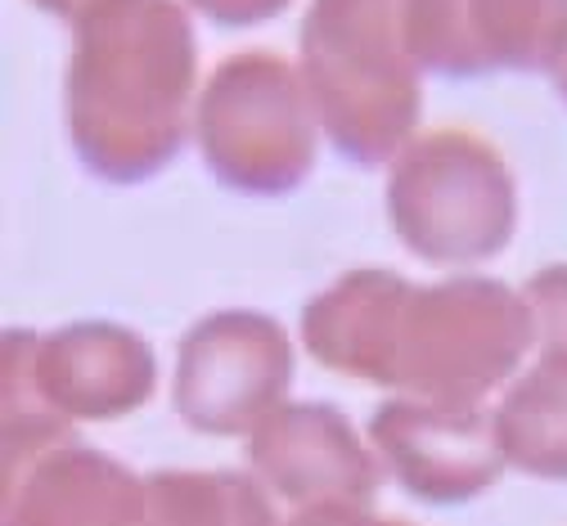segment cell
Instances as JSON below:
<instances>
[{
    "label": "cell",
    "instance_id": "obj_1",
    "mask_svg": "<svg viewBox=\"0 0 567 526\" xmlns=\"http://www.w3.org/2000/svg\"><path fill=\"white\" fill-rule=\"evenodd\" d=\"M68 140L91 176L140 185L194 135L198 45L185 0H95L73 23Z\"/></svg>",
    "mask_w": 567,
    "mask_h": 526
},
{
    "label": "cell",
    "instance_id": "obj_2",
    "mask_svg": "<svg viewBox=\"0 0 567 526\" xmlns=\"http://www.w3.org/2000/svg\"><path fill=\"white\" fill-rule=\"evenodd\" d=\"M298 68L324 140L351 167L392 163L414 140L423 72L405 50L401 0H311Z\"/></svg>",
    "mask_w": 567,
    "mask_h": 526
},
{
    "label": "cell",
    "instance_id": "obj_3",
    "mask_svg": "<svg viewBox=\"0 0 567 526\" xmlns=\"http://www.w3.org/2000/svg\"><path fill=\"white\" fill-rule=\"evenodd\" d=\"M320 135L302 68L270 50L230 54L198 91V154L212 176L244 198L293 194L316 167Z\"/></svg>",
    "mask_w": 567,
    "mask_h": 526
},
{
    "label": "cell",
    "instance_id": "obj_4",
    "mask_svg": "<svg viewBox=\"0 0 567 526\" xmlns=\"http://www.w3.org/2000/svg\"><path fill=\"white\" fill-rule=\"evenodd\" d=\"M388 220L405 252L429 266H477L518 230V185L477 135H414L388 163Z\"/></svg>",
    "mask_w": 567,
    "mask_h": 526
},
{
    "label": "cell",
    "instance_id": "obj_5",
    "mask_svg": "<svg viewBox=\"0 0 567 526\" xmlns=\"http://www.w3.org/2000/svg\"><path fill=\"white\" fill-rule=\"evenodd\" d=\"M527 355H536V329L518 288L486 275L414 283L396 347V392L482 405L518 379Z\"/></svg>",
    "mask_w": 567,
    "mask_h": 526
},
{
    "label": "cell",
    "instance_id": "obj_6",
    "mask_svg": "<svg viewBox=\"0 0 567 526\" xmlns=\"http://www.w3.org/2000/svg\"><path fill=\"white\" fill-rule=\"evenodd\" d=\"M293 383V342L261 311H217L176 351L172 405L203 436H248Z\"/></svg>",
    "mask_w": 567,
    "mask_h": 526
},
{
    "label": "cell",
    "instance_id": "obj_7",
    "mask_svg": "<svg viewBox=\"0 0 567 526\" xmlns=\"http://www.w3.org/2000/svg\"><path fill=\"white\" fill-rule=\"evenodd\" d=\"M370 445L383 473L423 504H468L509 468L491 410L468 401L401 392L370 414Z\"/></svg>",
    "mask_w": 567,
    "mask_h": 526
},
{
    "label": "cell",
    "instance_id": "obj_8",
    "mask_svg": "<svg viewBox=\"0 0 567 526\" xmlns=\"http://www.w3.org/2000/svg\"><path fill=\"white\" fill-rule=\"evenodd\" d=\"M248 468L293 508L370 504L388 477L374 445L324 401H284L266 414L248 432Z\"/></svg>",
    "mask_w": 567,
    "mask_h": 526
},
{
    "label": "cell",
    "instance_id": "obj_9",
    "mask_svg": "<svg viewBox=\"0 0 567 526\" xmlns=\"http://www.w3.org/2000/svg\"><path fill=\"white\" fill-rule=\"evenodd\" d=\"M37 379L68 423H113L154 396L158 355L126 324L78 320L37 338Z\"/></svg>",
    "mask_w": 567,
    "mask_h": 526
},
{
    "label": "cell",
    "instance_id": "obj_10",
    "mask_svg": "<svg viewBox=\"0 0 567 526\" xmlns=\"http://www.w3.org/2000/svg\"><path fill=\"white\" fill-rule=\"evenodd\" d=\"M410 292V279L379 266H361L333 279L302 307L298 320L311 360L347 373V379L396 388V347Z\"/></svg>",
    "mask_w": 567,
    "mask_h": 526
},
{
    "label": "cell",
    "instance_id": "obj_11",
    "mask_svg": "<svg viewBox=\"0 0 567 526\" xmlns=\"http://www.w3.org/2000/svg\"><path fill=\"white\" fill-rule=\"evenodd\" d=\"M145 477L82 441H63L6 482L0 526H140Z\"/></svg>",
    "mask_w": 567,
    "mask_h": 526
},
{
    "label": "cell",
    "instance_id": "obj_12",
    "mask_svg": "<svg viewBox=\"0 0 567 526\" xmlns=\"http://www.w3.org/2000/svg\"><path fill=\"white\" fill-rule=\"evenodd\" d=\"M491 419L509 468L567 482V373L532 364L501 392Z\"/></svg>",
    "mask_w": 567,
    "mask_h": 526
},
{
    "label": "cell",
    "instance_id": "obj_13",
    "mask_svg": "<svg viewBox=\"0 0 567 526\" xmlns=\"http://www.w3.org/2000/svg\"><path fill=\"white\" fill-rule=\"evenodd\" d=\"M37 338L41 333L28 329H10L0 338V445H6L0 455H6V482L28 473L54 445L73 441V423L41 392Z\"/></svg>",
    "mask_w": 567,
    "mask_h": 526
},
{
    "label": "cell",
    "instance_id": "obj_14",
    "mask_svg": "<svg viewBox=\"0 0 567 526\" xmlns=\"http://www.w3.org/2000/svg\"><path fill=\"white\" fill-rule=\"evenodd\" d=\"M486 72H558L567 59V0H464Z\"/></svg>",
    "mask_w": 567,
    "mask_h": 526
},
{
    "label": "cell",
    "instance_id": "obj_15",
    "mask_svg": "<svg viewBox=\"0 0 567 526\" xmlns=\"http://www.w3.org/2000/svg\"><path fill=\"white\" fill-rule=\"evenodd\" d=\"M140 526H279L270 491L239 473H154L145 477Z\"/></svg>",
    "mask_w": 567,
    "mask_h": 526
},
{
    "label": "cell",
    "instance_id": "obj_16",
    "mask_svg": "<svg viewBox=\"0 0 567 526\" xmlns=\"http://www.w3.org/2000/svg\"><path fill=\"white\" fill-rule=\"evenodd\" d=\"M401 32L419 72H433L446 82L486 78L464 0H401Z\"/></svg>",
    "mask_w": 567,
    "mask_h": 526
},
{
    "label": "cell",
    "instance_id": "obj_17",
    "mask_svg": "<svg viewBox=\"0 0 567 526\" xmlns=\"http://www.w3.org/2000/svg\"><path fill=\"white\" fill-rule=\"evenodd\" d=\"M536 329V364L567 373V261L545 266L523 288Z\"/></svg>",
    "mask_w": 567,
    "mask_h": 526
},
{
    "label": "cell",
    "instance_id": "obj_18",
    "mask_svg": "<svg viewBox=\"0 0 567 526\" xmlns=\"http://www.w3.org/2000/svg\"><path fill=\"white\" fill-rule=\"evenodd\" d=\"M293 0H185V10L217 23V28H257L275 14H284Z\"/></svg>",
    "mask_w": 567,
    "mask_h": 526
},
{
    "label": "cell",
    "instance_id": "obj_19",
    "mask_svg": "<svg viewBox=\"0 0 567 526\" xmlns=\"http://www.w3.org/2000/svg\"><path fill=\"white\" fill-rule=\"evenodd\" d=\"M284 526H388V517H374L370 504H307Z\"/></svg>",
    "mask_w": 567,
    "mask_h": 526
},
{
    "label": "cell",
    "instance_id": "obj_20",
    "mask_svg": "<svg viewBox=\"0 0 567 526\" xmlns=\"http://www.w3.org/2000/svg\"><path fill=\"white\" fill-rule=\"evenodd\" d=\"M37 10H45V14H54V19H63V23H73L86 6H95V0H32Z\"/></svg>",
    "mask_w": 567,
    "mask_h": 526
},
{
    "label": "cell",
    "instance_id": "obj_21",
    "mask_svg": "<svg viewBox=\"0 0 567 526\" xmlns=\"http://www.w3.org/2000/svg\"><path fill=\"white\" fill-rule=\"evenodd\" d=\"M388 526H405V522H392V517H388Z\"/></svg>",
    "mask_w": 567,
    "mask_h": 526
}]
</instances>
